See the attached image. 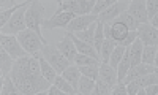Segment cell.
<instances>
[{"label":"cell","instance_id":"cell-27","mask_svg":"<svg viewBox=\"0 0 158 95\" xmlns=\"http://www.w3.org/2000/svg\"><path fill=\"white\" fill-rule=\"evenodd\" d=\"M158 52V46H144L142 51V63L147 65H153L155 63V57Z\"/></svg>","mask_w":158,"mask_h":95},{"label":"cell","instance_id":"cell-10","mask_svg":"<svg viewBox=\"0 0 158 95\" xmlns=\"http://www.w3.org/2000/svg\"><path fill=\"white\" fill-rule=\"evenodd\" d=\"M76 16L73 13H60V15H52L49 19L43 22V29L44 30H52V29H67L68 24L74 19Z\"/></svg>","mask_w":158,"mask_h":95},{"label":"cell","instance_id":"cell-20","mask_svg":"<svg viewBox=\"0 0 158 95\" xmlns=\"http://www.w3.org/2000/svg\"><path fill=\"white\" fill-rule=\"evenodd\" d=\"M62 76L68 81V83L73 86V89L77 92V86H79V79H81V70H79V67H76V65H70L67 70H65L63 73H62Z\"/></svg>","mask_w":158,"mask_h":95},{"label":"cell","instance_id":"cell-16","mask_svg":"<svg viewBox=\"0 0 158 95\" xmlns=\"http://www.w3.org/2000/svg\"><path fill=\"white\" fill-rule=\"evenodd\" d=\"M100 81H103V83H106L108 86L114 87L118 84V75H117V70L112 68V67L109 63H104L101 62L100 65V76H98Z\"/></svg>","mask_w":158,"mask_h":95},{"label":"cell","instance_id":"cell-44","mask_svg":"<svg viewBox=\"0 0 158 95\" xmlns=\"http://www.w3.org/2000/svg\"><path fill=\"white\" fill-rule=\"evenodd\" d=\"M153 65L156 67V70H158V52H156V57H155V63Z\"/></svg>","mask_w":158,"mask_h":95},{"label":"cell","instance_id":"cell-37","mask_svg":"<svg viewBox=\"0 0 158 95\" xmlns=\"http://www.w3.org/2000/svg\"><path fill=\"white\" fill-rule=\"evenodd\" d=\"M21 3L22 2H16V0H2L0 2V8H2V11H6V10H11V8L21 5Z\"/></svg>","mask_w":158,"mask_h":95},{"label":"cell","instance_id":"cell-31","mask_svg":"<svg viewBox=\"0 0 158 95\" xmlns=\"http://www.w3.org/2000/svg\"><path fill=\"white\" fill-rule=\"evenodd\" d=\"M81 70V75L82 76H87L94 81H98V76H100V67L98 65H87V67H79Z\"/></svg>","mask_w":158,"mask_h":95},{"label":"cell","instance_id":"cell-15","mask_svg":"<svg viewBox=\"0 0 158 95\" xmlns=\"http://www.w3.org/2000/svg\"><path fill=\"white\" fill-rule=\"evenodd\" d=\"M152 73H158L156 67L155 65H147V63H139L136 67H131L127 78L122 81L123 84H128L130 81L133 79H138V78H142V76H147V75H152Z\"/></svg>","mask_w":158,"mask_h":95},{"label":"cell","instance_id":"cell-38","mask_svg":"<svg viewBox=\"0 0 158 95\" xmlns=\"http://www.w3.org/2000/svg\"><path fill=\"white\" fill-rule=\"evenodd\" d=\"M112 95H128L127 93V84L118 83L117 86L112 87Z\"/></svg>","mask_w":158,"mask_h":95},{"label":"cell","instance_id":"cell-41","mask_svg":"<svg viewBox=\"0 0 158 95\" xmlns=\"http://www.w3.org/2000/svg\"><path fill=\"white\" fill-rule=\"evenodd\" d=\"M144 89H146V95H158V84L144 87Z\"/></svg>","mask_w":158,"mask_h":95},{"label":"cell","instance_id":"cell-21","mask_svg":"<svg viewBox=\"0 0 158 95\" xmlns=\"http://www.w3.org/2000/svg\"><path fill=\"white\" fill-rule=\"evenodd\" d=\"M117 41L115 40H112V38H106L104 40V43H103V46H101V51H100V59H101V62H104V63H109V59H111V54L114 52V49L117 48Z\"/></svg>","mask_w":158,"mask_h":95},{"label":"cell","instance_id":"cell-12","mask_svg":"<svg viewBox=\"0 0 158 95\" xmlns=\"http://www.w3.org/2000/svg\"><path fill=\"white\" fill-rule=\"evenodd\" d=\"M138 38L144 46H158V30L153 25L149 24H141L138 27Z\"/></svg>","mask_w":158,"mask_h":95},{"label":"cell","instance_id":"cell-1","mask_svg":"<svg viewBox=\"0 0 158 95\" xmlns=\"http://www.w3.org/2000/svg\"><path fill=\"white\" fill-rule=\"evenodd\" d=\"M8 76L24 95H36L38 92L49 90L52 86L41 75V65L35 56L18 59Z\"/></svg>","mask_w":158,"mask_h":95},{"label":"cell","instance_id":"cell-34","mask_svg":"<svg viewBox=\"0 0 158 95\" xmlns=\"http://www.w3.org/2000/svg\"><path fill=\"white\" fill-rule=\"evenodd\" d=\"M120 22H123L128 29H130V32H136L138 30V27H139V24L135 21V18L133 16H130L128 13H123V15L120 16V18H117Z\"/></svg>","mask_w":158,"mask_h":95},{"label":"cell","instance_id":"cell-23","mask_svg":"<svg viewBox=\"0 0 158 95\" xmlns=\"http://www.w3.org/2000/svg\"><path fill=\"white\" fill-rule=\"evenodd\" d=\"M2 95H24L10 76L2 79Z\"/></svg>","mask_w":158,"mask_h":95},{"label":"cell","instance_id":"cell-6","mask_svg":"<svg viewBox=\"0 0 158 95\" xmlns=\"http://www.w3.org/2000/svg\"><path fill=\"white\" fill-rule=\"evenodd\" d=\"M16 37H18V40H19L21 46L25 49V52H27L29 56H35L36 52L41 51L43 46L49 45L44 38H41L40 35H36L33 30H29V29L24 30V32H21V33L16 35Z\"/></svg>","mask_w":158,"mask_h":95},{"label":"cell","instance_id":"cell-13","mask_svg":"<svg viewBox=\"0 0 158 95\" xmlns=\"http://www.w3.org/2000/svg\"><path fill=\"white\" fill-rule=\"evenodd\" d=\"M98 22V18L94 15H85V16H76L68 27L65 29V32H70V33H79V32H84L87 30L92 24Z\"/></svg>","mask_w":158,"mask_h":95},{"label":"cell","instance_id":"cell-32","mask_svg":"<svg viewBox=\"0 0 158 95\" xmlns=\"http://www.w3.org/2000/svg\"><path fill=\"white\" fill-rule=\"evenodd\" d=\"M92 95H112V87L98 79L97 83H95V87H94Z\"/></svg>","mask_w":158,"mask_h":95},{"label":"cell","instance_id":"cell-24","mask_svg":"<svg viewBox=\"0 0 158 95\" xmlns=\"http://www.w3.org/2000/svg\"><path fill=\"white\" fill-rule=\"evenodd\" d=\"M97 24L98 22H95V24H92L87 30H84V32H79V33H74L81 41H84V43H87V45H90V46H94V40H95V32H97Z\"/></svg>","mask_w":158,"mask_h":95},{"label":"cell","instance_id":"cell-30","mask_svg":"<svg viewBox=\"0 0 158 95\" xmlns=\"http://www.w3.org/2000/svg\"><path fill=\"white\" fill-rule=\"evenodd\" d=\"M74 65L76 67H87V65H101L100 59H94V57H89V56H82V54H77L76 59H74Z\"/></svg>","mask_w":158,"mask_h":95},{"label":"cell","instance_id":"cell-17","mask_svg":"<svg viewBox=\"0 0 158 95\" xmlns=\"http://www.w3.org/2000/svg\"><path fill=\"white\" fill-rule=\"evenodd\" d=\"M35 57L40 60V65H41V75L44 76V79L46 81H49L51 84H54V81H56V78H57V71L52 68V67L48 63V60L43 57V54H41V51L40 52H36L35 54Z\"/></svg>","mask_w":158,"mask_h":95},{"label":"cell","instance_id":"cell-19","mask_svg":"<svg viewBox=\"0 0 158 95\" xmlns=\"http://www.w3.org/2000/svg\"><path fill=\"white\" fill-rule=\"evenodd\" d=\"M128 54H130V60H131V67H136L139 63H142V51H144V45L141 43V40L138 38L136 41L127 48Z\"/></svg>","mask_w":158,"mask_h":95},{"label":"cell","instance_id":"cell-25","mask_svg":"<svg viewBox=\"0 0 158 95\" xmlns=\"http://www.w3.org/2000/svg\"><path fill=\"white\" fill-rule=\"evenodd\" d=\"M125 51H127V48H123V46H120V45H117V48L114 49V52L111 54V59H109V65L112 67V68H118V65H120V60L123 59V56H125Z\"/></svg>","mask_w":158,"mask_h":95},{"label":"cell","instance_id":"cell-11","mask_svg":"<svg viewBox=\"0 0 158 95\" xmlns=\"http://www.w3.org/2000/svg\"><path fill=\"white\" fill-rule=\"evenodd\" d=\"M130 16H133L135 21L141 24H149V16H147V2L144 0H133L130 2V6L127 10Z\"/></svg>","mask_w":158,"mask_h":95},{"label":"cell","instance_id":"cell-2","mask_svg":"<svg viewBox=\"0 0 158 95\" xmlns=\"http://www.w3.org/2000/svg\"><path fill=\"white\" fill-rule=\"evenodd\" d=\"M44 13H46V8H44L43 2H40V0H32V5L27 8V13H25V24H27V29L33 30L36 35H40L41 38H44L41 35L43 22L46 21L44 19Z\"/></svg>","mask_w":158,"mask_h":95},{"label":"cell","instance_id":"cell-42","mask_svg":"<svg viewBox=\"0 0 158 95\" xmlns=\"http://www.w3.org/2000/svg\"><path fill=\"white\" fill-rule=\"evenodd\" d=\"M150 25H153L155 29L158 30V15H156L155 18H152V19H150Z\"/></svg>","mask_w":158,"mask_h":95},{"label":"cell","instance_id":"cell-35","mask_svg":"<svg viewBox=\"0 0 158 95\" xmlns=\"http://www.w3.org/2000/svg\"><path fill=\"white\" fill-rule=\"evenodd\" d=\"M158 15V0H147V16H149V22L152 18H155Z\"/></svg>","mask_w":158,"mask_h":95},{"label":"cell","instance_id":"cell-39","mask_svg":"<svg viewBox=\"0 0 158 95\" xmlns=\"http://www.w3.org/2000/svg\"><path fill=\"white\" fill-rule=\"evenodd\" d=\"M139 89H141V87L135 83V81H130V83L127 84V93H128V95H136V93L139 92Z\"/></svg>","mask_w":158,"mask_h":95},{"label":"cell","instance_id":"cell-36","mask_svg":"<svg viewBox=\"0 0 158 95\" xmlns=\"http://www.w3.org/2000/svg\"><path fill=\"white\" fill-rule=\"evenodd\" d=\"M136 40H138V32H130V33H128V37L123 40V41H120V43H118V45H120V46H123V48H128V46H131V45H133V43L136 41Z\"/></svg>","mask_w":158,"mask_h":95},{"label":"cell","instance_id":"cell-4","mask_svg":"<svg viewBox=\"0 0 158 95\" xmlns=\"http://www.w3.org/2000/svg\"><path fill=\"white\" fill-rule=\"evenodd\" d=\"M41 54H43V57L48 60V63L57 71V75H62L71 65V62L57 49L56 45H46V46H43L41 48Z\"/></svg>","mask_w":158,"mask_h":95},{"label":"cell","instance_id":"cell-28","mask_svg":"<svg viewBox=\"0 0 158 95\" xmlns=\"http://www.w3.org/2000/svg\"><path fill=\"white\" fill-rule=\"evenodd\" d=\"M104 24H101V22H98L97 24V32H95V40H94V48H95V51L98 52V56H100V51H101V46H103V43H104Z\"/></svg>","mask_w":158,"mask_h":95},{"label":"cell","instance_id":"cell-26","mask_svg":"<svg viewBox=\"0 0 158 95\" xmlns=\"http://www.w3.org/2000/svg\"><path fill=\"white\" fill-rule=\"evenodd\" d=\"M52 86H56L57 89L67 92V93H70V95H77V92L73 89V86H71L62 75H57V78H56V81H54V84H52Z\"/></svg>","mask_w":158,"mask_h":95},{"label":"cell","instance_id":"cell-14","mask_svg":"<svg viewBox=\"0 0 158 95\" xmlns=\"http://www.w3.org/2000/svg\"><path fill=\"white\" fill-rule=\"evenodd\" d=\"M56 46H57V49L63 54V56L71 62V65H74V59L77 56V49H76V46H74V43H73V40H71L68 32H65V37L60 40Z\"/></svg>","mask_w":158,"mask_h":95},{"label":"cell","instance_id":"cell-3","mask_svg":"<svg viewBox=\"0 0 158 95\" xmlns=\"http://www.w3.org/2000/svg\"><path fill=\"white\" fill-rule=\"evenodd\" d=\"M95 0H60L56 15L60 13H73L74 16H85L92 15V10L95 8Z\"/></svg>","mask_w":158,"mask_h":95},{"label":"cell","instance_id":"cell-8","mask_svg":"<svg viewBox=\"0 0 158 95\" xmlns=\"http://www.w3.org/2000/svg\"><path fill=\"white\" fill-rule=\"evenodd\" d=\"M128 6H130L128 0H117V2L109 10H106L104 13H101V15L98 16V22H101V24H111V22H114L117 18H120L123 13H127Z\"/></svg>","mask_w":158,"mask_h":95},{"label":"cell","instance_id":"cell-40","mask_svg":"<svg viewBox=\"0 0 158 95\" xmlns=\"http://www.w3.org/2000/svg\"><path fill=\"white\" fill-rule=\"evenodd\" d=\"M48 95H70V93H67V92H63V90L57 89L56 86H51L49 90H48Z\"/></svg>","mask_w":158,"mask_h":95},{"label":"cell","instance_id":"cell-18","mask_svg":"<svg viewBox=\"0 0 158 95\" xmlns=\"http://www.w3.org/2000/svg\"><path fill=\"white\" fill-rule=\"evenodd\" d=\"M15 59H13L10 54L3 49H0V78H6L11 70H13V67H15Z\"/></svg>","mask_w":158,"mask_h":95},{"label":"cell","instance_id":"cell-9","mask_svg":"<svg viewBox=\"0 0 158 95\" xmlns=\"http://www.w3.org/2000/svg\"><path fill=\"white\" fill-rule=\"evenodd\" d=\"M103 30H104V38H112V40H115L117 43L123 41V40L128 37V33H130V29L118 19H115L111 24H104Z\"/></svg>","mask_w":158,"mask_h":95},{"label":"cell","instance_id":"cell-45","mask_svg":"<svg viewBox=\"0 0 158 95\" xmlns=\"http://www.w3.org/2000/svg\"><path fill=\"white\" fill-rule=\"evenodd\" d=\"M36 95H48V90H44V92H38Z\"/></svg>","mask_w":158,"mask_h":95},{"label":"cell","instance_id":"cell-29","mask_svg":"<svg viewBox=\"0 0 158 95\" xmlns=\"http://www.w3.org/2000/svg\"><path fill=\"white\" fill-rule=\"evenodd\" d=\"M115 2H117V0H97V5H95L94 10H92V15L98 18L101 13H104L106 10H109Z\"/></svg>","mask_w":158,"mask_h":95},{"label":"cell","instance_id":"cell-43","mask_svg":"<svg viewBox=\"0 0 158 95\" xmlns=\"http://www.w3.org/2000/svg\"><path fill=\"white\" fill-rule=\"evenodd\" d=\"M136 95H146V89H144V87H141V89H139V92H138Z\"/></svg>","mask_w":158,"mask_h":95},{"label":"cell","instance_id":"cell-7","mask_svg":"<svg viewBox=\"0 0 158 95\" xmlns=\"http://www.w3.org/2000/svg\"><path fill=\"white\" fill-rule=\"evenodd\" d=\"M0 46H2L3 51H6L10 56L18 60V59H22V57H27L29 54L25 52V49L21 46L19 40L16 35H0Z\"/></svg>","mask_w":158,"mask_h":95},{"label":"cell","instance_id":"cell-33","mask_svg":"<svg viewBox=\"0 0 158 95\" xmlns=\"http://www.w3.org/2000/svg\"><path fill=\"white\" fill-rule=\"evenodd\" d=\"M24 3H25V2H22L21 5H18V6H15V8H11V10H6V11H2V13H0V29H3V27L8 24V21L11 19V16L15 15V13H16Z\"/></svg>","mask_w":158,"mask_h":95},{"label":"cell","instance_id":"cell-5","mask_svg":"<svg viewBox=\"0 0 158 95\" xmlns=\"http://www.w3.org/2000/svg\"><path fill=\"white\" fill-rule=\"evenodd\" d=\"M32 5V2H25L15 15L11 16V19L8 21V24L2 29L3 35H19L21 32L27 30V24H25V13H27V8Z\"/></svg>","mask_w":158,"mask_h":95},{"label":"cell","instance_id":"cell-22","mask_svg":"<svg viewBox=\"0 0 158 95\" xmlns=\"http://www.w3.org/2000/svg\"><path fill=\"white\" fill-rule=\"evenodd\" d=\"M95 83L97 81L90 79L87 76H81V79H79V86H77V95H92L94 87H95Z\"/></svg>","mask_w":158,"mask_h":95}]
</instances>
